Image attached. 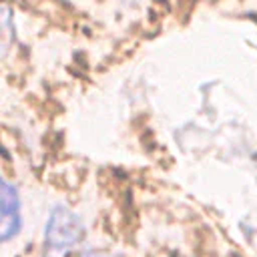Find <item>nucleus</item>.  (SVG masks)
<instances>
[{
    "instance_id": "f257e3e1",
    "label": "nucleus",
    "mask_w": 257,
    "mask_h": 257,
    "mask_svg": "<svg viewBox=\"0 0 257 257\" xmlns=\"http://www.w3.org/2000/svg\"><path fill=\"white\" fill-rule=\"evenodd\" d=\"M82 235L80 217L68 207H54L44 229V257H70Z\"/></svg>"
},
{
    "instance_id": "f03ea898",
    "label": "nucleus",
    "mask_w": 257,
    "mask_h": 257,
    "mask_svg": "<svg viewBox=\"0 0 257 257\" xmlns=\"http://www.w3.org/2000/svg\"><path fill=\"white\" fill-rule=\"evenodd\" d=\"M22 227L20 195L12 183L0 177V245L18 235Z\"/></svg>"
},
{
    "instance_id": "7ed1b4c3",
    "label": "nucleus",
    "mask_w": 257,
    "mask_h": 257,
    "mask_svg": "<svg viewBox=\"0 0 257 257\" xmlns=\"http://www.w3.org/2000/svg\"><path fill=\"white\" fill-rule=\"evenodd\" d=\"M16 38V28H14V18L12 10L0 2V58H4Z\"/></svg>"
},
{
    "instance_id": "20e7f679",
    "label": "nucleus",
    "mask_w": 257,
    "mask_h": 257,
    "mask_svg": "<svg viewBox=\"0 0 257 257\" xmlns=\"http://www.w3.org/2000/svg\"><path fill=\"white\" fill-rule=\"evenodd\" d=\"M84 257H110V255H100V253H90V255H84Z\"/></svg>"
}]
</instances>
